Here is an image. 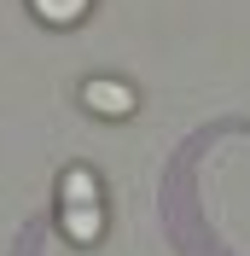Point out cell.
<instances>
[{
    "label": "cell",
    "mask_w": 250,
    "mask_h": 256,
    "mask_svg": "<svg viewBox=\"0 0 250 256\" xmlns=\"http://www.w3.org/2000/svg\"><path fill=\"white\" fill-rule=\"evenodd\" d=\"M58 222H64V239L70 244H94L105 233V204H99V180L94 169H64L58 180Z\"/></svg>",
    "instance_id": "obj_1"
},
{
    "label": "cell",
    "mask_w": 250,
    "mask_h": 256,
    "mask_svg": "<svg viewBox=\"0 0 250 256\" xmlns=\"http://www.w3.org/2000/svg\"><path fill=\"white\" fill-rule=\"evenodd\" d=\"M82 105H88V111H99V116H128L134 111V88H128V82H88V88H82Z\"/></svg>",
    "instance_id": "obj_2"
},
{
    "label": "cell",
    "mask_w": 250,
    "mask_h": 256,
    "mask_svg": "<svg viewBox=\"0 0 250 256\" xmlns=\"http://www.w3.org/2000/svg\"><path fill=\"white\" fill-rule=\"evenodd\" d=\"M30 6H35V18H41V24L70 30V24H82V18H88V6H94V0H30Z\"/></svg>",
    "instance_id": "obj_3"
}]
</instances>
